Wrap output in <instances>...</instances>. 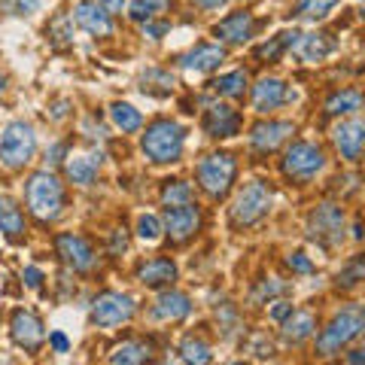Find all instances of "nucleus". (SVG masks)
<instances>
[{
    "label": "nucleus",
    "instance_id": "nucleus-1",
    "mask_svg": "<svg viewBox=\"0 0 365 365\" xmlns=\"http://www.w3.org/2000/svg\"><path fill=\"white\" fill-rule=\"evenodd\" d=\"M365 332V302H353L329 319V326L317 335V350L323 356H332L341 347H347L353 338Z\"/></svg>",
    "mask_w": 365,
    "mask_h": 365
},
{
    "label": "nucleus",
    "instance_id": "nucleus-2",
    "mask_svg": "<svg viewBox=\"0 0 365 365\" xmlns=\"http://www.w3.org/2000/svg\"><path fill=\"white\" fill-rule=\"evenodd\" d=\"M25 201H28V210L37 216L40 222H52L58 220V213L64 207V186L61 180L52 174V170H37L28 186H25Z\"/></svg>",
    "mask_w": 365,
    "mask_h": 365
},
{
    "label": "nucleus",
    "instance_id": "nucleus-3",
    "mask_svg": "<svg viewBox=\"0 0 365 365\" xmlns=\"http://www.w3.org/2000/svg\"><path fill=\"white\" fill-rule=\"evenodd\" d=\"M182 143H186V134H182V128L174 119H155L153 125H146V134L140 137L146 158L155 165L180 162Z\"/></svg>",
    "mask_w": 365,
    "mask_h": 365
},
{
    "label": "nucleus",
    "instance_id": "nucleus-4",
    "mask_svg": "<svg viewBox=\"0 0 365 365\" xmlns=\"http://www.w3.org/2000/svg\"><path fill=\"white\" fill-rule=\"evenodd\" d=\"M271 186L262 180H250L247 186L237 192V198L232 204V210H228V222H232V228H250L256 225L262 216L268 213L271 207Z\"/></svg>",
    "mask_w": 365,
    "mask_h": 365
},
{
    "label": "nucleus",
    "instance_id": "nucleus-5",
    "mask_svg": "<svg viewBox=\"0 0 365 365\" xmlns=\"http://www.w3.org/2000/svg\"><path fill=\"white\" fill-rule=\"evenodd\" d=\"M235 174H237V162L232 153H210L198 162V186L216 201L228 195Z\"/></svg>",
    "mask_w": 365,
    "mask_h": 365
},
{
    "label": "nucleus",
    "instance_id": "nucleus-6",
    "mask_svg": "<svg viewBox=\"0 0 365 365\" xmlns=\"http://www.w3.org/2000/svg\"><path fill=\"white\" fill-rule=\"evenodd\" d=\"M37 153V134L28 122H9L0 137V162L6 168H25Z\"/></svg>",
    "mask_w": 365,
    "mask_h": 365
},
{
    "label": "nucleus",
    "instance_id": "nucleus-7",
    "mask_svg": "<svg viewBox=\"0 0 365 365\" xmlns=\"http://www.w3.org/2000/svg\"><path fill=\"white\" fill-rule=\"evenodd\" d=\"M307 237L323 247H338L344 241V210L338 204H319L307 216Z\"/></svg>",
    "mask_w": 365,
    "mask_h": 365
},
{
    "label": "nucleus",
    "instance_id": "nucleus-8",
    "mask_svg": "<svg viewBox=\"0 0 365 365\" xmlns=\"http://www.w3.org/2000/svg\"><path fill=\"white\" fill-rule=\"evenodd\" d=\"M280 168H283V174H287L289 180H311L326 168V155H323V150H319L317 143L299 140V143H292L287 150Z\"/></svg>",
    "mask_w": 365,
    "mask_h": 365
},
{
    "label": "nucleus",
    "instance_id": "nucleus-9",
    "mask_svg": "<svg viewBox=\"0 0 365 365\" xmlns=\"http://www.w3.org/2000/svg\"><path fill=\"white\" fill-rule=\"evenodd\" d=\"M134 317V299L125 292H101L95 302H91V323L98 329H113V326H122Z\"/></svg>",
    "mask_w": 365,
    "mask_h": 365
},
{
    "label": "nucleus",
    "instance_id": "nucleus-10",
    "mask_svg": "<svg viewBox=\"0 0 365 365\" xmlns=\"http://www.w3.org/2000/svg\"><path fill=\"white\" fill-rule=\"evenodd\" d=\"M162 225L168 237L174 244H182L189 241L192 235L201 228V210L195 207V204H182V207H168L165 216H162Z\"/></svg>",
    "mask_w": 365,
    "mask_h": 365
},
{
    "label": "nucleus",
    "instance_id": "nucleus-11",
    "mask_svg": "<svg viewBox=\"0 0 365 365\" xmlns=\"http://www.w3.org/2000/svg\"><path fill=\"white\" fill-rule=\"evenodd\" d=\"M73 21L91 37H110L113 34V16L101 0H79L73 6Z\"/></svg>",
    "mask_w": 365,
    "mask_h": 365
},
{
    "label": "nucleus",
    "instance_id": "nucleus-12",
    "mask_svg": "<svg viewBox=\"0 0 365 365\" xmlns=\"http://www.w3.org/2000/svg\"><path fill=\"white\" fill-rule=\"evenodd\" d=\"M332 143L341 153V158L347 162H359V155L365 153V119H344L335 125Z\"/></svg>",
    "mask_w": 365,
    "mask_h": 365
},
{
    "label": "nucleus",
    "instance_id": "nucleus-13",
    "mask_svg": "<svg viewBox=\"0 0 365 365\" xmlns=\"http://www.w3.org/2000/svg\"><path fill=\"white\" fill-rule=\"evenodd\" d=\"M55 250H58V256L64 259V265L67 268H73V271H91L95 268V250L88 247L86 237H79V235H58L55 237Z\"/></svg>",
    "mask_w": 365,
    "mask_h": 365
},
{
    "label": "nucleus",
    "instance_id": "nucleus-14",
    "mask_svg": "<svg viewBox=\"0 0 365 365\" xmlns=\"http://www.w3.org/2000/svg\"><path fill=\"white\" fill-rule=\"evenodd\" d=\"M9 332H13L16 344L25 350H37L46 341V329L40 323V317L31 311H16L13 319H9Z\"/></svg>",
    "mask_w": 365,
    "mask_h": 365
},
{
    "label": "nucleus",
    "instance_id": "nucleus-15",
    "mask_svg": "<svg viewBox=\"0 0 365 365\" xmlns=\"http://www.w3.org/2000/svg\"><path fill=\"white\" fill-rule=\"evenodd\" d=\"M295 95L287 88V83L283 79H274V76H265L259 79V83L253 86V107L259 113H271V110H280L283 104H289Z\"/></svg>",
    "mask_w": 365,
    "mask_h": 365
},
{
    "label": "nucleus",
    "instance_id": "nucleus-16",
    "mask_svg": "<svg viewBox=\"0 0 365 365\" xmlns=\"http://www.w3.org/2000/svg\"><path fill=\"white\" fill-rule=\"evenodd\" d=\"M204 131L210 137H235L241 131V113L228 104H210L204 113Z\"/></svg>",
    "mask_w": 365,
    "mask_h": 365
},
{
    "label": "nucleus",
    "instance_id": "nucleus-17",
    "mask_svg": "<svg viewBox=\"0 0 365 365\" xmlns=\"http://www.w3.org/2000/svg\"><path fill=\"white\" fill-rule=\"evenodd\" d=\"M225 61V49L220 43H201L195 49H189L186 55H180L177 64L182 71H195V73H204V71H213Z\"/></svg>",
    "mask_w": 365,
    "mask_h": 365
},
{
    "label": "nucleus",
    "instance_id": "nucleus-18",
    "mask_svg": "<svg viewBox=\"0 0 365 365\" xmlns=\"http://www.w3.org/2000/svg\"><path fill=\"white\" fill-rule=\"evenodd\" d=\"M289 134H295L292 122H259V125H253V131H250V143H253V150H259V153H274Z\"/></svg>",
    "mask_w": 365,
    "mask_h": 365
},
{
    "label": "nucleus",
    "instance_id": "nucleus-19",
    "mask_svg": "<svg viewBox=\"0 0 365 365\" xmlns=\"http://www.w3.org/2000/svg\"><path fill=\"white\" fill-rule=\"evenodd\" d=\"M253 31H256L253 16L241 9V13H232V16H225L222 21H216L213 37L222 40V43H247L250 37H253Z\"/></svg>",
    "mask_w": 365,
    "mask_h": 365
},
{
    "label": "nucleus",
    "instance_id": "nucleus-20",
    "mask_svg": "<svg viewBox=\"0 0 365 365\" xmlns=\"http://www.w3.org/2000/svg\"><path fill=\"white\" fill-rule=\"evenodd\" d=\"M137 280L143 283V287L150 289H158V287H168V283L177 280V265L165 256H155L150 262H143L140 268H137Z\"/></svg>",
    "mask_w": 365,
    "mask_h": 365
},
{
    "label": "nucleus",
    "instance_id": "nucleus-21",
    "mask_svg": "<svg viewBox=\"0 0 365 365\" xmlns=\"http://www.w3.org/2000/svg\"><path fill=\"white\" fill-rule=\"evenodd\" d=\"M192 314V302L186 292H162L155 299V307H153V317L155 319H168V323H180V319H186Z\"/></svg>",
    "mask_w": 365,
    "mask_h": 365
},
{
    "label": "nucleus",
    "instance_id": "nucleus-22",
    "mask_svg": "<svg viewBox=\"0 0 365 365\" xmlns=\"http://www.w3.org/2000/svg\"><path fill=\"white\" fill-rule=\"evenodd\" d=\"M335 49V40H332V34H302L299 43H295V52H299V58L304 61H323L329 52Z\"/></svg>",
    "mask_w": 365,
    "mask_h": 365
},
{
    "label": "nucleus",
    "instance_id": "nucleus-23",
    "mask_svg": "<svg viewBox=\"0 0 365 365\" xmlns=\"http://www.w3.org/2000/svg\"><path fill=\"white\" fill-rule=\"evenodd\" d=\"M365 107V95L359 88H341L335 95L326 98V113L329 116H350V113H356Z\"/></svg>",
    "mask_w": 365,
    "mask_h": 365
},
{
    "label": "nucleus",
    "instance_id": "nucleus-24",
    "mask_svg": "<svg viewBox=\"0 0 365 365\" xmlns=\"http://www.w3.org/2000/svg\"><path fill=\"white\" fill-rule=\"evenodd\" d=\"M0 232L6 237H13V241L25 235V213H21L19 204L6 195H0Z\"/></svg>",
    "mask_w": 365,
    "mask_h": 365
},
{
    "label": "nucleus",
    "instance_id": "nucleus-25",
    "mask_svg": "<svg viewBox=\"0 0 365 365\" xmlns=\"http://www.w3.org/2000/svg\"><path fill=\"white\" fill-rule=\"evenodd\" d=\"M98 158H91V155H76L71 158V162L64 165L67 170V180L76 182V186H91V182L98 180Z\"/></svg>",
    "mask_w": 365,
    "mask_h": 365
},
{
    "label": "nucleus",
    "instance_id": "nucleus-26",
    "mask_svg": "<svg viewBox=\"0 0 365 365\" xmlns=\"http://www.w3.org/2000/svg\"><path fill=\"white\" fill-rule=\"evenodd\" d=\"M153 356L150 344H143V341H125L113 350V365H146Z\"/></svg>",
    "mask_w": 365,
    "mask_h": 365
},
{
    "label": "nucleus",
    "instance_id": "nucleus-27",
    "mask_svg": "<svg viewBox=\"0 0 365 365\" xmlns=\"http://www.w3.org/2000/svg\"><path fill=\"white\" fill-rule=\"evenodd\" d=\"M299 37H302L299 31H283V34H277V37H271L268 43H262V46H259V49H256V58H262V61H277L280 55L289 49V46L295 49Z\"/></svg>",
    "mask_w": 365,
    "mask_h": 365
},
{
    "label": "nucleus",
    "instance_id": "nucleus-28",
    "mask_svg": "<svg viewBox=\"0 0 365 365\" xmlns=\"http://www.w3.org/2000/svg\"><path fill=\"white\" fill-rule=\"evenodd\" d=\"M110 119L122 134H134V131H140V125H143L140 110H134L131 104H125V101H116V104L110 107Z\"/></svg>",
    "mask_w": 365,
    "mask_h": 365
},
{
    "label": "nucleus",
    "instance_id": "nucleus-29",
    "mask_svg": "<svg viewBox=\"0 0 365 365\" xmlns=\"http://www.w3.org/2000/svg\"><path fill=\"white\" fill-rule=\"evenodd\" d=\"M210 88H213L220 98H244V91H247V71L222 73L220 79H213Z\"/></svg>",
    "mask_w": 365,
    "mask_h": 365
},
{
    "label": "nucleus",
    "instance_id": "nucleus-30",
    "mask_svg": "<svg viewBox=\"0 0 365 365\" xmlns=\"http://www.w3.org/2000/svg\"><path fill=\"white\" fill-rule=\"evenodd\" d=\"M180 359L182 365H210L213 362V353H210V344L201 338H186L180 344Z\"/></svg>",
    "mask_w": 365,
    "mask_h": 365
},
{
    "label": "nucleus",
    "instance_id": "nucleus-31",
    "mask_svg": "<svg viewBox=\"0 0 365 365\" xmlns=\"http://www.w3.org/2000/svg\"><path fill=\"white\" fill-rule=\"evenodd\" d=\"M314 314H307V311H299V314H292L287 323H283V338L292 341V344H299V341H304L307 335L314 332Z\"/></svg>",
    "mask_w": 365,
    "mask_h": 365
},
{
    "label": "nucleus",
    "instance_id": "nucleus-32",
    "mask_svg": "<svg viewBox=\"0 0 365 365\" xmlns=\"http://www.w3.org/2000/svg\"><path fill=\"white\" fill-rule=\"evenodd\" d=\"M162 201L168 207H182V204H192V182L186 180H168L162 186Z\"/></svg>",
    "mask_w": 365,
    "mask_h": 365
},
{
    "label": "nucleus",
    "instance_id": "nucleus-33",
    "mask_svg": "<svg viewBox=\"0 0 365 365\" xmlns=\"http://www.w3.org/2000/svg\"><path fill=\"white\" fill-rule=\"evenodd\" d=\"M338 4H341V0H299V6H295V16L317 21V19H326Z\"/></svg>",
    "mask_w": 365,
    "mask_h": 365
},
{
    "label": "nucleus",
    "instance_id": "nucleus-34",
    "mask_svg": "<svg viewBox=\"0 0 365 365\" xmlns=\"http://www.w3.org/2000/svg\"><path fill=\"white\" fill-rule=\"evenodd\" d=\"M46 34H49V40L55 46L71 43V37H73V16H55L49 21V28H46Z\"/></svg>",
    "mask_w": 365,
    "mask_h": 365
},
{
    "label": "nucleus",
    "instance_id": "nucleus-35",
    "mask_svg": "<svg viewBox=\"0 0 365 365\" xmlns=\"http://www.w3.org/2000/svg\"><path fill=\"white\" fill-rule=\"evenodd\" d=\"M162 232H165V225H162V220H158V216H153V213H143L140 220H137V235H140L143 241H158V237H162Z\"/></svg>",
    "mask_w": 365,
    "mask_h": 365
},
{
    "label": "nucleus",
    "instance_id": "nucleus-36",
    "mask_svg": "<svg viewBox=\"0 0 365 365\" xmlns=\"http://www.w3.org/2000/svg\"><path fill=\"white\" fill-rule=\"evenodd\" d=\"M128 13H131V19H134V21H143V25H146V21H153V16H155V6L143 4V0H134Z\"/></svg>",
    "mask_w": 365,
    "mask_h": 365
},
{
    "label": "nucleus",
    "instance_id": "nucleus-37",
    "mask_svg": "<svg viewBox=\"0 0 365 365\" xmlns=\"http://www.w3.org/2000/svg\"><path fill=\"white\" fill-rule=\"evenodd\" d=\"M4 4H6L9 13H16V16H28V13H34V9L40 6V0H4Z\"/></svg>",
    "mask_w": 365,
    "mask_h": 365
},
{
    "label": "nucleus",
    "instance_id": "nucleus-38",
    "mask_svg": "<svg viewBox=\"0 0 365 365\" xmlns=\"http://www.w3.org/2000/svg\"><path fill=\"white\" fill-rule=\"evenodd\" d=\"M287 265H289L292 271H299V274H311V271H314V262L307 259L304 253H292V256L287 259Z\"/></svg>",
    "mask_w": 365,
    "mask_h": 365
},
{
    "label": "nucleus",
    "instance_id": "nucleus-39",
    "mask_svg": "<svg viewBox=\"0 0 365 365\" xmlns=\"http://www.w3.org/2000/svg\"><path fill=\"white\" fill-rule=\"evenodd\" d=\"M271 319H277V323H287V319L292 317V304L289 302H274V307H271Z\"/></svg>",
    "mask_w": 365,
    "mask_h": 365
},
{
    "label": "nucleus",
    "instance_id": "nucleus-40",
    "mask_svg": "<svg viewBox=\"0 0 365 365\" xmlns=\"http://www.w3.org/2000/svg\"><path fill=\"white\" fill-rule=\"evenodd\" d=\"M21 280H25L31 289H40L43 287V271L40 268H25L21 271Z\"/></svg>",
    "mask_w": 365,
    "mask_h": 365
},
{
    "label": "nucleus",
    "instance_id": "nucleus-41",
    "mask_svg": "<svg viewBox=\"0 0 365 365\" xmlns=\"http://www.w3.org/2000/svg\"><path fill=\"white\" fill-rule=\"evenodd\" d=\"M359 274H362V262H353V265H350L344 274H341V280H338V283H341V287H353Z\"/></svg>",
    "mask_w": 365,
    "mask_h": 365
},
{
    "label": "nucleus",
    "instance_id": "nucleus-42",
    "mask_svg": "<svg viewBox=\"0 0 365 365\" xmlns=\"http://www.w3.org/2000/svg\"><path fill=\"white\" fill-rule=\"evenodd\" d=\"M49 347H52L55 353H67V350H71V341H67L64 332H52V335H49Z\"/></svg>",
    "mask_w": 365,
    "mask_h": 365
},
{
    "label": "nucleus",
    "instance_id": "nucleus-43",
    "mask_svg": "<svg viewBox=\"0 0 365 365\" xmlns=\"http://www.w3.org/2000/svg\"><path fill=\"white\" fill-rule=\"evenodd\" d=\"M165 31H168V21H146L143 25V34L146 37H153V40H158Z\"/></svg>",
    "mask_w": 365,
    "mask_h": 365
},
{
    "label": "nucleus",
    "instance_id": "nucleus-44",
    "mask_svg": "<svg viewBox=\"0 0 365 365\" xmlns=\"http://www.w3.org/2000/svg\"><path fill=\"white\" fill-rule=\"evenodd\" d=\"M283 289H287V287H283V283H277V280H274V283H262L259 292H256V299H265V295H277V292H283Z\"/></svg>",
    "mask_w": 365,
    "mask_h": 365
},
{
    "label": "nucleus",
    "instance_id": "nucleus-45",
    "mask_svg": "<svg viewBox=\"0 0 365 365\" xmlns=\"http://www.w3.org/2000/svg\"><path fill=\"white\" fill-rule=\"evenodd\" d=\"M125 247H128V237H125V232H113V241H110L113 253H125Z\"/></svg>",
    "mask_w": 365,
    "mask_h": 365
},
{
    "label": "nucleus",
    "instance_id": "nucleus-46",
    "mask_svg": "<svg viewBox=\"0 0 365 365\" xmlns=\"http://www.w3.org/2000/svg\"><path fill=\"white\" fill-rule=\"evenodd\" d=\"M64 153H67V146H64V143H55L52 150L46 153V158H49V162H61V155H64Z\"/></svg>",
    "mask_w": 365,
    "mask_h": 365
},
{
    "label": "nucleus",
    "instance_id": "nucleus-47",
    "mask_svg": "<svg viewBox=\"0 0 365 365\" xmlns=\"http://www.w3.org/2000/svg\"><path fill=\"white\" fill-rule=\"evenodd\" d=\"M347 362H350V365H365V350H362V347H359V350H350V353H347Z\"/></svg>",
    "mask_w": 365,
    "mask_h": 365
},
{
    "label": "nucleus",
    "instance_id": "nucleus-48",
    "mask_svg": "<svg viewBox=\"0 0 365 365\" xmlns=\"http://www.w3.org/2000/svg\"><path fill=\"white\" fill-rule=\"evenodd\" d=\"M192 4L201 6V9H220V6L225 4V0H192Z\"/></svg>",
    "mask_w": 365,
    "mask_h": 365
},
{
    "label": "nucleus",
    "instance_id": "nucleus-49",
    "mask_svg": "<svg viewBox=\"0 0 365 365\" xmlns=\"http://www.w3.org/2000/svg\"><path fill=\"white\" fill-rule=\"evenodd\" d=\"M101 4H104V6L110 9V13H119V9L125 6V0H101Z\"/></svg>",
    "mask_w": 365,
    "mask_h": 365
},
{
    "label": "nucleus",
    "instance_id": "nucleus-50",
    "mask_svg": "<svg viewBox=\"0 0 365 365\" xmlns=\"http://www.w3.org/2000/svg\"><path fill=\"white\" fill-rule=\"evenodd\" d=\"M143 4H150V6H155V9H162V6L170 4V0H143Z\"/></svg>",
    "mask_w": 365,
    "mask_h": 365
},
{
    "label": "nucleus",
    "instance_id": "nucleus-51",
    "mask_svg": "<svg viewBox=\"0 0 365 365\" xmlns=\"http://www.w3.org/2000/svg\"><path fill=\"white\" fill-rule=\"evenodd\" d=\"M4 83H6V76H4V73H0V88H4Z\"/></svg>",
    "mask_w": 365,
    "mask_h": 365
},
{
    "label": "nucleus",
    "instance_id": "nucleus-52",
    "mask_svg": "<svg viewBox=\"0 0 365 365\" xmlns=\"http://www.w3.org/2000/svg\"><path fill=\"white\" fill-rule=\"evenodd\" d=\"M228 365H244V362H228Z\"/></svg>",
    "mask_w": 365,
    "mask_h": 365
},
{
    "label": "nucleus",
    "instance_id": "nucleus-53",
    "mask_svg": "<svg viewBox=\"0 0 365 365\" xmlns=\"http://www.w3.org/2000/svg\"><path fill=\"white\" fill-rule=\"evenodd\" d=\"M362 19H365V4H362Z\"/></svg>",
    "mask_w": 365,
    "mask_h": 365
}]
</instances>
